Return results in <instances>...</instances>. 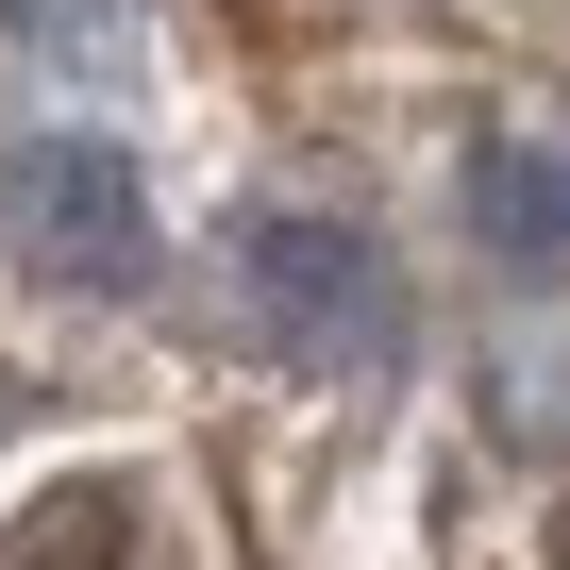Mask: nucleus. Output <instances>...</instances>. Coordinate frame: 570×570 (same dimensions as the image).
<instances>
[{"instance_id":"f257e3e1","label":"nucleus","mask_w":570,"mask_h":570,"mask_svg":"<svg viewBox=\"0 0 570 570\" xmlns=\"http://www.w3.org/2000/svg\"><path fill=\"white\" fill-rule=\"evenodd\" d=\"M235 303L268 320V353H303V370H353V353H386V320H403V285H386V252L353 235V218H235Z\"/></svg>"},{"instance_id":"f03ea898","label":"nucleus","mask_w":570,"mask_h":570,"mask_svg":"<svg viewBox=\"0 0 570 570\" xmlns=\"http://www.w3.org/2000/svg\"><path fill=\"white\" fill-rule=\"evenodd\" d=\"M0 252L35 285H151V185L101 135H35L0 151Z\"/></svg>"},{"instance_id":"7ed1b4c3","label":"nucleus","mask_w":570,"mask_h":570,"mask_svg":"<svg viewBox=\"0 0 570 570\" xmlns=\"http://www.w3.org/2000/svg\"><path fill=\"white\" fill-rule=\"evenodd\" d=\"M470 235H487L520 285H553V268H570V151L487 135V151H470Z\"/></svg>"},{"instance_id":"20e7f679","label":"nucleus","mask_w":570,"mask_h":570,"mask_svg":"<svg viewBox=\"0 0 570 570\" xmlns=\"http://www.w3.org/2000/svg\"><path fill=\"white\" fill-rule=\"evenodd\" d=\"M118 537H135V503H118V487H51L18 537H0V570H118Z\"/></svg>"}]
</instances>
